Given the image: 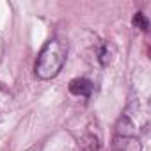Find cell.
<instances>
[{
    "mask_svg": "<svg viewBox=\"0 0 151 151\" xmlns=\"http://www.w3.org/2000/svg\"><path fill=\"white\" fill-rule=\"evenodd\" d=\"M66 57H68V45L60 37H52L48 43H45V46L37 55L34 66L36 75L41 80L55 78L66 62Z\"/></svg>",
    "mask_w": 151,
    "mask_h": 151,
    "instance_id": "1",
    "label": "cell"
},
{
    "mask_svg": "<svg viewBox=\"0 0 151 151\" xmlns=\"http://www.w3.org/2000/svg\"><path fill=\"white\" fill-rule=\"evenodd\" d=\"M149 119L144 105L139 100H132L116 123V135L119 137H137L147 130Z\"/></svg>",
    "mask_w": 151,
    "mask_h": 151,
    "instance_id": "2",
    "label": "cell"
},
{
    "mask_svg": "<svg viewBox=\"0 0 151 151\" xmlns=\"http://www.w3.org/2000/svg\"><path fill=\"white\" fill-rule=\"evenodd\" d=\"M132 23H133L137 29L144 30V32L149 29V22H147V18H146L142 13H135V14H133V20H132Z\"/></svg>",
    "mask_w": 151,
    "mask_h": 151,
    "instance_id": "5",
    "label": "cell"
},
{
    "mask_svg": "<svg viewBox=\"0 0 151 151\" xmlns=\"http://www.w3.org/2000/svg\"><path fill=\"white\" fill-rule=\"evenodd\" d=\"M69 93L75 96L89 98L93 93V82H89L87 78H75L69 82Z\"/></svg>",
    "mask_w": 151,
    "mask_h": 151,
    "instance_id": "4",
    "label": "cell"
},
{
    "mask_svg": "<svg viewBox=\"0 0 151 151\" xmlns=\"http://www.w3.org/2000/svg\"><path fill=\"white\" fill-rule=\"evenodd\" d=\"M100 57V62L103 64V66H107L109 62H110V50H109V45H101V48H100V53H98Z\"/></svg>",
    "mask_w": 151,
    "mask_h": 151,
    "instance_id": "6",
    "label": "cell"
},
{
    "mask_svg": "<svg viewBox=\"0 0 151 151\" xmlns=\"http://www.w3.org/2000/svg\"><path fill=\"white\" fill-rule=\"evenodd\" d=\"M114 151H142V144L137 137L114 135Z\"/></svg>",
    "mask_w": 151,
    "mask_h": 151,
    "instance_id": "3",
    "label": "cell"
}]
</instances>
